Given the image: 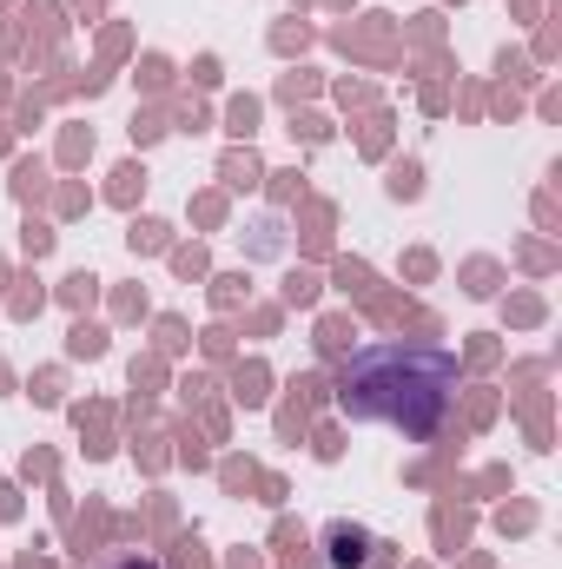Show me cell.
I'll return each mask as SVG.
<instances>
[{
    "label": "cell",
    "mask_w": 562,
    "mask_h": 569,
    "mask_svg": "<svg viewBox=\"0 0 562 569\" xmlns=\"http://www.w3.org/2000/svg\"><path fill=\"white\" fill-rule=\"evenodd\" d=\"M364 550H371V537H364V530H331V563H338V569H358V563H364Z\"/></svg>",
    "instance_id": "cell-2"
},
{
    "label": "cell",
    "mask_w": 562,
    "mask_h": 569,
    "mask_svg": "<svg viewBox=\"0 0 562 569\" xmlns=\"http://www.w3.org/2000/svg\"><path fill=\"white\" fill-rule=\"evenodd\" d=\"M120 569H159V563H140V557H133V563H120Z\"/></svg>",
    "instance_id": "cell-3"
},
{
    "label": "cell",
    "mask_w": 562,
    "mask_h": 569,
    "mask_svg": "<svg viewBox=\"0 0 562 569\" xmlns=\"http://www.w3.org/2000/svg\"><path fill=\"white\" fill-rule=\"evenodd\" d=\"M450 385H456V365H450L443 351L378 345V351H364V358L344 365L338 398H344V411H358V418H384V425L423 437V430L443 418Z\"/></svg>",
    "instance_id": "cell-1"
}]
</instances>
